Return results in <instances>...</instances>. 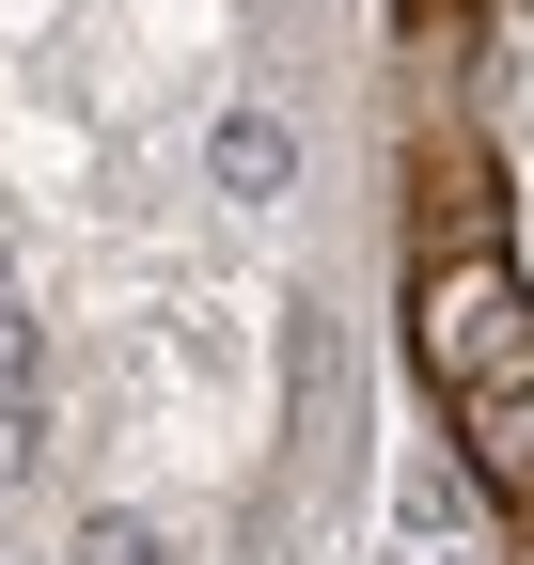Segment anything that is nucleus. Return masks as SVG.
<instances>
[{"label":"nucleus","mask_w":534,"mask_h":565,"mask_svg":"<svg viewBox=\"0 0 534 565\" xmlns=\"http://www.w3.org/2000/svg\"><path fill=\"white\" fill-rule=\"evenodd\" d=\"M409 345H425V377L472 408V393H519L534 377V282L519 252H440L409 267Z\"/></svg>","instance_id":"obj_1"},{"label":"nucleus","mask_w":534,"mask_h":565,"mask_svg":"<svg viewBox=\"0 0 534 565\" xmlns=\"http://www.w3.org/2000/svg\"><path fill=\"white\" fill-rule=\"evenodd\" d=\"M440 252H503V173H488V141H456V126L409 141V267H440Z\"/></svg>","instance_id":"obj_2"},{"label":"nucleus","mask_w":534,"mask_h":565,"mask_svg":"<svg viewBox=\"0 0 534 565\" xmlns=\"http://www.w3.org/2000/svg\"><path fill=\"white\" fill-rule=\"evenodd\" d=\"M456 456L488 471V503H534V377H519V393H472V408H456Z\"/></svg>","instance_id":"obj_3"},{"label":"nucleus","mask_w":534,"mask_h":565,"mask_svg":"<svg viewBox=\"0 0 534 565\" xmlns=\"http://www.w3.org/2000/svg\"><path fill=\"white\" fill-rule=\"evenodd\" d=\"M488 126H534V0H488Z\"/></svg>","instance_id":"obj_4"},{"label":"nucleus","mask_w":534,"mask_h":565,"mask_svg":"<svg viewBox=\"0 0 534 565\" xmlns=\"http://www.w3.org/2000/svg\"><path fill=\"white\" fill-rule=\"evenodd\" d=\"M409 17H456V0H409Z\"/></svg>","instance_id":"obj_5"}]
</instances>
